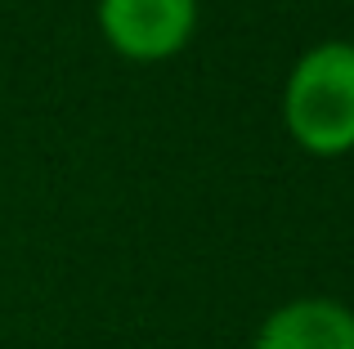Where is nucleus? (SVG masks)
<instances>
[{
	"label": "nucleus",
	"mask_w": 354,
	"mask_h": 349,
	"mask_svg": "<svg viewBox=\"0 0 354 349\" xmlns=\"http://www.w3.org/2000/svg\"><path fill=\"white\" fill-rule=\"evenodd\" d=\"M283 121L310 157L354 152V41H319L292 63Z\"/></svg>",
	"instance_id": "nucleus-1"
},
{
	"label": "nucleus",
	"mask_w": 354,
	"mask_h": 349,
	"mask_svg": "<svg viewBox=\"0 0 354 349\" xmlns=\"http://www.w3.org/2000/svg\"><path fill=\"white\" fill-rule=\"evenodd\" d=\"M99 32L130 63H166L198 32V0H99Z\"/></svg>",
	"instance_id": "nucleus-2"
},
{
	"label": "nucleus",
	"mask_w": 354,
	"mask_h": 349,
	"mask_svg": "<svg viewBox=\"0 0 354 349\" xmlns=\"http://www.w3.org/2000/svg\"><path fill=\"white\" fill-rule=\"evenodd\" d=\"M251 349H354V309L332 296H296L260 323Z\"/></svg>",
	"instance_id": "nucleus-3"
}]
</instances>
